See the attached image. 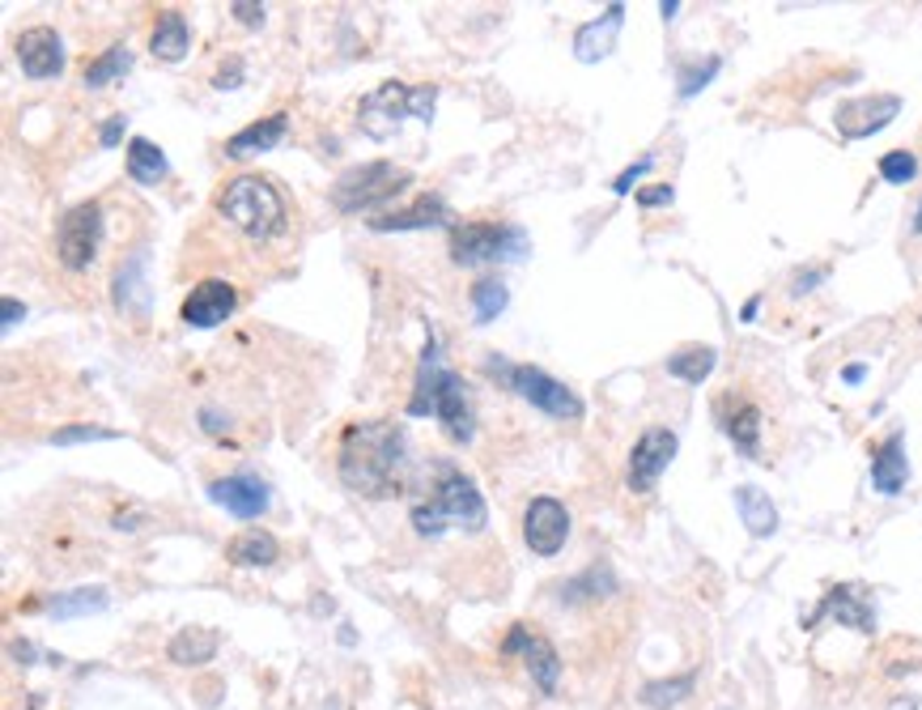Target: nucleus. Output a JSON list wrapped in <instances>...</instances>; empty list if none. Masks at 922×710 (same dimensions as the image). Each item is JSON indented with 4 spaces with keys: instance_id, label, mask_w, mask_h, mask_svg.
Returning a JSON list of instances; mask_svg holds the SVG:
<instances>
[{
    "instance_id": "46",
    "label": "nucleus",
    "mask_w": 922,
    "mask_h": 710,
    "mask_svg": "<svg viewBox=\"0 0 922 710\" xmlns=\"http://www.w3.org/2000/svg\"><path fill=\"white\" fill-rule=\"evenodd\" d=\"M863 375H868V366H863V362H850V366L841 370V383H859Z\"/></svg>"
},
{
    "instance_id": "32",
    "label": "nucleus",
    "mask_w": 922,
    "mask_h": 710,
    "mask_svg": "<svg viewBox=\"0 0 922 710\" xmlns=\"http://www.w3.org/2000/svg\"><path fill=\"white\" fill-rule=\"evenodd\" d=\"M506 302H511V290L497 276H481L472 285V315H476V324H493L506 311Z\"/></svg>"
},
{
    "instance_id": "9",
    "label": "nucleus",
    "mask_w": 922,
    "mask_h": 710,
    "mask_svg": "<svg viewBox=\"0 0 922 710\" xmlns=\"http://www.w3.org/2000/svg\"><path fill=\"white\" fill-rule=\"evenodd\" d=\"M98 243H103V205L98 200H85L77 209H69L55 226V255L73 273H85L94 264Z\"/></svg>"
},
{
    "instance_id": "19",
    "label": "nucleus",
    "mask_w": 922,
    "mask_h": 710,
    "mask_svg": "<svg viewBox=\"0 0 922 710\" xmlns=\"http://www.w3.org/2000/svg\"><path fill=\"white\" fill-rule=\"evenodd\" d=\"M621 27H625V4H608L596 22H587V27L574 30V60H583V64H599L604 55H612Z\"/></svg>"
},
{
    "instance_id": "44",
    "label": "nucleus",
    "mask_w": 922,
    "mask_h": 710,
    "mask_svg": "<svg viewBox=\"0 0 922 710\" xmlns=\"http://www.w3.org/2000/svg\"><path fill=\"white\" fill-rule=\"evenodd\" d=\"M18 320H27V306H22L18 299H4V320H0V328L13 332V324H18Z\"/></svg>"
},
{
    "instance_id": "40",
    "label": "nucleus",
    "mask_w": 922,
    "mask_h": 710,
    "mask_svg": "<svg viewBox=\"0 0 922 710\" xmlns=\"http://www.w3.org/2000/svg\"><path fill=\"white\" fill-rule=\"evenodd\" d=\"M230 13H234L243 27H260V22H264V4H255V0H234Z\"/></svg>"
},
{
    "instance_id": "23",
    "label": "nucleus",
    "mask_w": 922,
    "mask_h": 710,
    "mask_svg": "<svg viewBox=\"0 0 922 710\" xmlns=\"http://www.w3.org/2000/svg\"><path fill=\"white\" fill-rule=\"evenodd\" d=\"M188 48H191L188 18H184L179 9H166L163 18H158V27H154L149 52H154V60H163V64H179V60L188 55Z\"/></svg>"
},
{
    "instance_id": "27",
    "label": "nucleus",
    "mask_w": 922,
    "mask_h": 710,
    "mask_svg": "<svg viewBox=\"0 0 922 710\" xmlns=\"http://www.w3.org/2000/svg\"><path fill=\"white\" fill-rule=\"evenodd\" d=\"M166 154L154 145L149 137H133L128 140V175H133L136 184H145V188H154V184H163L166 179Z\"/></svg>"
},
{
    "instance_id": "16",
    "label": "nucleus",
    "mask_w": 922,
    "mask_h": 710,
    "mask_svg": "<svg viewBox=\"0 0 922 710\" xmlns=\"http://www.w3.org/2000/svg\"><path fill=\"white\" fill-rule=\"evenodd\" d=\"M825 617H838L841 626H855L859 634H876V613H871V604L859 583H838V587H829V596L808 613L804 626L813 629V626H820Z\"/></svg>"
},
{
    "instance_id": "35",
    "label": "nucleus",
    "mask_w": 922,
    "mask_h": 710,
    "mask_svg": "<svg viewBox=\"0 0 922 710\" xmlns=\"http://www.w3.org/2000/svg\"><path fill=\"white\" fill-rule=\"evenodd\" d=\"M914 175H919V158H914L910 149H893V154H884V158H880V179H884V184H893V188L910 184Z\"/></svg>"
},
{
    "instance_id": "22",
    "label": "nucleus",
    "mask_w": 922,
    "mask_h": 710,
    "mask_svg": "<svg viewBox=\"0 0 922 710\" xmlns=\"http://www.w3.org/2000/svg\"><path fill=\"white\" fill-rule=\"evenodd\" d=\"M285 133H290V115L285 111H272L269 119H255V124H247L243 133H234V137L226 140V154L230 158L264 154V149H276L285 140Z\"/></svg>"
},
{
    "instance_id": "14",
    "label": "nucleus",
    "mask_w": 922,
    "mask_h": 710,
    "mask_svg": "<svg viewBox=\"0 0 922 710\" xmlns=\"http://www.w3.org/2000/svg\"><path fill=\"white\" fill-rule=\"evenodd\" d=\"M18 64L30 82H52L64 73V43L52 27H30L18 34Z\"/></svg>"
},
{
    "instance_id": "7",
    "label": "nucleus",
    "mask_w": 922,
    "mask_h": 710,
    "mask_svg": "<svg viewBox=\"0 0 922 710\" xmlns=\"http://www.w3.org/2000/svg\"><path fill=\"white\" fill-rule=\"evenodd\" d=\"M485 366L489 370H497L502 383H506L515 396H523L532 409H541L544 417H553V421H578V417H583V400L574 396L566 383L544 375L541 366H511V362H502V357H497V362L489 357Z\"/></svg>"
},
{
    "instance_id": "26",
    "label": "nucleus",
    "mask_w": 922,
    "mask_h": 710,
    "mask_svg": "<svg viewBox=\"0 0 922 710\" xmlns=\"http://www.w3.org/2000/svg\"><path fill=\"white\" fill-rule=\"evenodd\" d=\"M276 557H281L276 536H272V532H260V528L239 532V536L226 545V562H230V566H272Z\"/></svg>"
},
{
    "instance_id": "49",
    "label": "nucleus",
    "mask_w": 922,
    "mask_h": 710,
    "mask_svg": "<svg viewBox=\"0 0 922 710\" xmlns=\"http://www.w3.org/2000/svg\"><path fill=\"white\" fill-rule=\"evenodd\" d=\"M914 230L922 234V205H919V218H914Z\"/></svg>"
},
{
    "instance_id": "28",
    "label": "nucleus",
    "mask_w": 922,
    "mask_h": 710,
    "mask_svg": "<svg viewBox=\"0 0 922 710\" xmlns=\"http://www.w3.org/2000/svg\"><path fill=\"white\" fill-rule=\"evenodd\" d=\"M714 362H719L714 345H684V349L668 357V375L680 383H705L710 370H714Z\"/></svg>"
},
{
    "instance_id": "33",
    "label": "nucleus",
    "mask_w": 922,
    "mask_h": 710,
    "mask_svg": "<svg viewBox=\"0 0 922 710\" xmlns=\"http://www.w3.org/2000/svg\"><path fill=\"white\" fill-rule=\"evenodd\" d=\"M612 571L608 566H591L587 574H578V578H570V583H562V601L566 604H578V601H596V596H608L612 592Z\"/></svg>"
},
{
    "instance_id": "11",
    "label": "nucleus",
    "mask_w": 922,
    "mask_h": 710,
    "mask_svg": "<svg viewBox=\"0 0 922 710\" xmlns=\"http://www.w3.org/2000/svg\"><path fill=\"white\" fill-rule=\"evenodd\" d=\"M570 536V511L557 498H532L523 511V541L536 557H553L562 553Z\"/></svg>"
},
{
    "instance_id": "4",
    "label": "nucleus",
    "mask_w": 922,
    "mask_h": 710,
    "mask_svg": "<svg viewBox=\"0 0 922 710\" xmlns=\"http://www.w3.org/2000/svg\"><path fill=\"white\" fill-rule=\"evenodd\" d=\"M412 528L421 532V536H442L447 528H463V532H481L489 523V507L485 498H481V490L472 485V477H463V472H447L442 481H438V490L430 502H421V507H412Z\"/></svg>"
},
{
    "instance_id": "43",
    "label": "nucleus",
    "mask_w": 922,
    "mask_h": 710,
    "mask_svg": "<svg viewBox=\"0 0 922 710\" xmlns=\"http://www.w3.org/2000/svg\"><path fill=\"white\" fill-rule=\"evenodd\" d=\"M820 281H825V269H813V273H799V276H795V285H790V294H795V299H804V294H808V290H816Z\"/></svg>"
},
{
    "instance_id": "10",
    "label": "nucleus",
    "mask_w": 922,
    "mask_h": 710,
    "mask_svg": "<svg viewBox=\"0 0 922 710\" xmlns=\"http://www.w3.org/2000/svg\"><path fill=\"white\" fill-rule=\"evenodd\" d=\"M677 435L672 430H663V426H651V430H642V438L633 442V451H629V472H625V485H629V493H651L654 481L663 477V468L677 460Z\"/></svg>"
},
{
    "instance_id": "20",
    "label": "nucleus",
    "mask_w": 922,
    "mask_h": 710,
    "mask_svg": "<svg viewBox=\"0 0 922 710\" xmlns=\"http://www.w3.org/2000/svg\"><path fill=\"white\" fill-rule=\"evenodd\" d=\"M871 485H876V493H884V498H893V493H901L910 485V460H905V435L901 430H893V435L876 447Z\"/></svg>"
},
{
    "instance_id": "12",
    "label": "nucleus",
    "mask_w": 922,
    "mask_h": 710,
    "mask_svg": "<svg viewBox=\"0 0 922 710\" xmlns=\"http://www.w3.org/2000/svg\"><path fill=\"white\" fill-rule=\"evenodd\" d=\"M515 651L523 656V664H527L536 689H541V693H557V681H562V656L553 651V643L541 638V634H532L527 626H515L506 634V643H502V656H515Z\"/></svg>"
},
{
    "instance_id": "1",
    "label": "nucleus",
    "mask_w": 922,
    "mask_h": 710,
    "mask_svg": "<svg viewBox=\"0 0 922 710\" xmlns=\"http://www.w3.org/2000/svg\"><path fill=\"white\" fill-rule=\"evenodd\" d=\"M405 435L396 421H362L340 438V481L362 498H396L405 493Z\"/></svg>"
},
{
    "instance_id": "48",
    "label": "nucleus",
    "mask_w": 922,
    "mask_h": 710,
    "mask_svg": "<svg viewBox=\"0 0 922 710\" xmlns=\"http://www.w3.org/2000/svg\"><path fill=\"white\" fill-rule=\"evenodd\" d=\"M757 311H761V299H748L744 302V315H740V320H757Z\"/></svg>"
},
{
    "instance_id": "21",
    "label": "nucleus",
    "mask_w": 922,
    "mask_h": 710,
    "mask_svg": "<svg viewBox=\"0 0 922 710\" xmlns=\"http://www.w3.org/2000/svg\"><path fill=\"white\" fill-rule=\"evenodd\" d=\"M430 226H451V209L438 200V196H421L417 205L396 209V213H375L370 230L391 234V230H430Z\"/></svg>"
},
{
    "instance_id": "3",
    "label": "nucleus",
    "mask_w": 922,
    "mask_h": 710,
    "mask_svg": "<svg viewBox=\"0 0 922 710\" xmlns=\"http://www.w3.org/2000/svg\"><path fill=\"white\" fill-rule=\"evenodd\" d=\"M218 213L255 243H272V239L285 234V200L260 175H239L218 196Z\"/></svg>"
},
{
    "instance_id": "42",
    "label": "nucleus",
    "mask_w": 922,
    "mask_h": 710,
    "mask_svg": "<svg viewBox=\"0 0 922 710\" xmlns=\"http://www.w3.org/2000/svg\"><path fill=\"white\" fill-rule=\"evenodd\" d=\"M124 128H128V115H111L107 124H103V149H115L119 145V137H124Z\"/></svg>"
},
{
    "instance_id": "24",
    "label": "nucleus",
    "mask_w": 922,
    "mask_h": 710,
    "mask_svg": "<svg viewBox=\"0 0 922 710\" xmlns=\"http://www.w3.org/2000/svg\"><path fill=\"white\" fill-rule=\"evenodd\" d=\"M735 511H740V520H744V528L753 536H774L778 532V507L769 502V493L761 485H735Z\"/></svg>"
},
{
    "instance_id": "18",
    "label": "nucleus",
    "mask_w": 922,
    "mask_h": 710,
    "mask_svg": "<svg viewBox=\"0 0 922 710\" xmlns=\"http://www.w3.org/2000/svg\"><path fill=\"white\" fill-rule=\"evenodd\" d=\"M145 269H149V251L136 247L133 255L115 269L111 276V299L124 315H149V281H145Z\"/></svg>"
},
{
    "instance_id": "31",
    "label": "nucleus",
    "mask_w": 922,
    "mask_h": 710,
    "mask_svg": "<svg viewBox=\"0 0 922 710\" xmlns=\"http://www.w3.org/2000/svg\"><path fill=\"white\" fill-rule=\"evenodd\" d=\"M133 69V52L124 48V43H115V48H107V52L98 55V60H90L85 64V90H103V85H111L115 77H124Z\"/></svg>"
},
{
    "instance_id": "2",
    "label": "nucleus",
    "mask_w": 922,
    "mask_h": 710,
    "mask_svg": "<svg viewBox=\"0 0 922 710\" xmlns=\"http://www.w3.org/2000/svg\"><path fill=\"white\" fill-rule=\"evenodd\" d=\"M430 413L442 421V435L451 438V442H460V447L472 442V435H476V413H472V400L463 391L460 375L447 370L434 332H430V341L421 349V366H417L412 396H408V417H430Z\"/></svg>"
},
{
    "instance_id": "5",
    "label": "nucleus",
    "mask_w": 922,
    "mask_h": 710,
    "mask_svg": "<svg viewBox=\"0 0 922 710\" xmlns=\"http://www.w3.org/2000/svg\"><path fill=\"white\" fill-rule=\"evenodd\" d=\"M438 90L434 85H405V82H387L375 94L362 98L357 107V128L370 140H387L405 128L408 119H421L430 124L434 119Z\"/></svg>"
},
{
    "instance_id": "6",
    "label": "nucleus",
    "mask_w": 922,
    "mask_h": 710,
    "mask_svg": "<svg viewBox=\"0 0 922 710\" xmlns=\"http://www.w3.org/2000/svg\"><path fill=\"white\" fill-rule=\"evenodd\" d=\"M412 188V175L405 166L396 163H366L345 170L336 184H332V205L340 213H370V209H383L387 200H396L400 191Z\"/></svg>"
},
{
    "instance_id": "34",
    "label": "nucleus",
    "mask_w": 922,
    "mask_h": 710,
    "mask_svg": "<svg viewBox=\"0 0 922 710\" xmlns=\"http://www.w3.org/2000/svg\"><path fill=\"white\" fill-rule=\"evenodd\" d=\"M689 689H693V672H684V677H677V681H654L642 689V702L654 710H668L677 707V702H684L689 698Z\"/></svg>"
},
{
    "instance_id": "29",
    "label": "nucleus",
    "mask_w": 922,
    "mask_h": 710,
    "mask_svg": "<svg viewBox=\"0 0 922 710\" xmlns=\"http://www.w3.org/2000/svg\"><path fill=\"white\" fill-rule=\"evenodd\" d=\"M723 430L732 435V442L740 447V456H761V409L757 405H740L735 413L723 417Z\"/></svg>"
},
{
    "instance_id": "25",
    "label": "nucleus",
    "mask_w": 922,
    "mask_h": 710,
    "mask_svg": "<svg viewBox=\"0 0 922 710\" xmlns=\"http://www.w3.org/2000/svg\"><path fill=\"white\" fill-rule=\"evenodd\" d=\"M218 647H221V634H218V629L188 626V629H179V634L170 638L166 656L175 659V664H184V668H191V664H209V659L218 656Z\"/></svg>"
},
{
    "instance_id": "13",
    "label": "nucleus",
    "mask_w": 922,
    "mask_h": 710,
    "mask_svg": "<svg viewBox=\"0 0 922 710\" xmlns=\"http://www.w3.org/2000/svg\"><path fill=\"white\" fill-rule=\"evenodd\" d=\"M901 111V98L897 94H871V98H859V103H841L834 124L846 140H868L876 137L880 128H889Z\"/></svg>"
},
{
    "instance_id": "37",
    "label": "nucleus",
    "mask_w": 922,
    "mask_h": 710,
    "mask_svg": "<svg viewBox=\"0 0 922 710\" xmlns=\"http://www.w3.org/2000/svg\"><path fill=\"white\" fill-rule=\"evenodd\" d=\"M719 64H723L719 55H705V60H702V64H698V69H684V82L677 85V90H680V98H693V94H698L702 85H710V77L719 73Z\"/></svg>"
},
{
    "instance_id": "47",
    "label": "nucleus",
    "mask_w": 922,
    "mask_h": 710,
    "mask_svg": "<svg viewBox=\"0 0 922 710\" xmlns=\"http://www.w3.org/2000/svg\"><path fill=\"white\" fill-rule=\"evenodd\" d=\"M659 13H663V22H672V18L680 13V4L677 0H663V4H659Z\"/></svg>"
},
{
    "instance_id": "8",
    "label": "nucleus",
    "mask_w": 922,
    "mask_h": 710,
    "mask_svg": "<svg viewBox=\"0 0 922 710\" xmlns=\"http://www.w3.org/2000/svg\"><path fill=\"white\" fill-rule=\"evenodd\" d=\"M523 255H527V234L518 226H497V221L451 226V260L460 269H476L489 260H523Z\"/></svg>"
},
{
    "instance_id": "45",
    "label": "nucleus",
    "mask_w": 922,
    "mask_h": 710,
    "mask_svg": "<svg viewBox=\"0 0 922 710\" xmlns=\"http://www.w3.org/2000/svg\"><path fill=\"white\" fill-rule=\"evenodd\" d=\"M200 426H205L209 435H218L221 426H230V417H221L218 409H205V413H200Z\"/></svg>"
},
{
    "instance_id": "39",
    "label": "nucleus",
    "mask_w": 922,
    "mask_h": 710,
    "mask_svg": "<svg viewBox=\"0 0 922 710\" xmlns=\"http://www.w3.org/2000/svg\"><path fill=\"white\" fill-rule=\"evenodd\" d=\"M239 82H243V60H239V55H230V60H226V64L218 69L213 85H218V90H234Z\"/></svg>"
},
{
    "instance_id": "15",
    "label": "nucleus",
    "mask_w": 922,
    "mask_h": 710,
    "mask_svg": "<svg viewBox=\"0 0 922 710\" xmlns=\"http://www.w3.org/2000/svg\"><path fill=\"white\" fill-rule=\"evenodd\" d=\"M234 306H239L234 285L221 281V276H205L188 299H184V324H188V328H218V324L230 320Z\"/></svg>"
},
{
    "instance_id": "38",
    "label": "nucleus",
    "mask_w": 922,
    "mask_h": 710,
    "mask_svg": "<svg viewBox=\"0 0 922 710\" xmlns=\"http://www.w3.org/2000/svg\"><path fill=\"white\" fill-rule=\"evenodd\" d=\"M651 166H654V158H642V163H633L629 170H621V175L612 179V191H617V196H625V191H633V184H638V179H642V175H647Z\"/></svg>"
},
{
    "instance_id": "17",
    "label": "nucleus",
    "mask_w": 922,
    "mask_h": 710,
    "mask_svg": "<svg viewBox=\"0 0 922 710\" xmlns=\"http://www.w3.org/2000/svg\"><path fill=\"white\" fill-rule=\"evenodd\" d=\"M209 498H213L218 507H226L234 520H260V515L269 511V485H264L260 477H247V472L209 481Z\"/></svg>"
},
{
    "instance_id": "30",
    "label": "nucleus",
    "mask_w": 922,
    "mask_h": 710,
    "mask_svg": "<svg viewBox=\"0 0 922 710\" xmlns=\"http://www.w3.org/2000/svg\"><path fill=\"white\" fill-rule=\"evenodd\" d=\"M103 608H107V592L103 587H77V592H64V596L48 601V613L55 622H73L82 613H103Z\"/></svg>"
},
{
    "instance_id": "41",
    "label": "nucleus",
    "mask_w": 922,
    "mask_h": 710,
    "mask_svg": "<svg viewBox=\"0 0 922 710\" xmlns=\"http://www.w3.org/2000/svg\"><path fill=\"white\" fill-rule=\"evenodd\" d=\"M677 200V191L668 188V184H659V188H642L638 191V205L642 209H659V205H672Z\"/></svg>"
},
{
    "instance_id": "36",
    "label": "nucleus",
    "mask_w": 922,
    "mask_h": 710,
    "mask_svg": "<svg viewBox=\"0 0 922 710\" xmlns=\"http://www.w3.org/2000/svg\"><path fill=\"white\" fill-rule=\"evenodd\" d=\"M107 438H119L107 426H64L52 435V447H73V442H107Z\"/></svg>"
}]
</instances>
